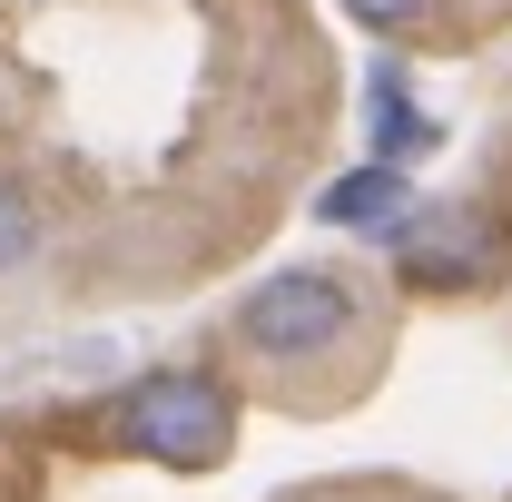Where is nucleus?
Listing matches in <instances>:
<instances>
[{
  "label": "nucleus",
  "instance_id": "obj_1",
  "mask_svg": "<svg viewBox=\"0 0 512 502\" xmlns=\"http://www.w3.org/2000/svg\"><path fill=\"white\" fill-rule=\"evenodd\" d=\"M365 276L355 266H335V256H296V266H266L247 296L227 306V345L266 365V375H306L325 355H345V345H365Z\"/></svg>",
  "mask_w": 512,
  "mask_h": 502
},
{
  "label": "nucleus",
  "instance_id": "obj_7",
  "mask_svg": "<svg viewBox=\"0 0 512 502\" xmlns=\"http://www.w3.org/2000/svg\"><path fill=\"white\" fill-rule=\"evenodd\" d=\"M444 0H345V20L355 30H384V40H404V30H424Z\"/></svg>",
  "mask_w": 512,
  "mask_h": 502
},
{
  "label": "nucleus",
  "instance_id": "obj_2",
  "mask_svg": "<svg viewBox=\"0 0 512 502\" xmlns=\"http://www.w3.org/2000/svg\"><path fill=\"white\" fill-rule=\"evenodd\" d=\"M109 443L158 473H217L237 453V384L207 365H148L109 394Z\"/></svg>",
  "mask_w": 512,
  "mask_h": 502
},
{
  "label": "nucleus",
  "instance_id": "obj_6",
  "mask_svg": "<svg viewBox=\"0 0 512 502\" xmlns=\"http://www.w3.org/2000/svg\"><path fill=\"white\" fill-rule=\"evenodd\" d=\"M30 256H40V217H30L20 188H0V276H20Z\"/></svg>",
  "mask_w": 512,
  "mask_h": 502
},
{
  "label": "nucleus",
  "instance_id": "obj_5",
  "mask_svg": "<svg viewBox=\"0 0 512 502\" xmlns=\"http://www.w3.org/2000/svg\"><path fill=\"white\" fill-rule=\"evenodd\" d=\"M404 207H414V168H394V158H365V168H345L335 188H316L325 227H365V237H384Z\"/></svg>",
  "mask_w": 512,
  "mask_h": 502
},
{
  "label": "nucleus",
  "instance_id": "obj_4",
  "mask_svg": "<svg viewBox=\"0 0 512 502\" xmlns=\"http://www.w3.org/2000/svg\"><path fill=\"white\" fill-rule=\"evenodd\" d=\"M365 128H375V158H394V168H414V158H434V148H444V128L414 109L404 60H375V79H365Z\"/></svg>",
  "mask_w": 512,
  "mask_h": 502
},
{
  "label": "nucleus",
  "instance_id": "obj_3",
  "mask_svg": "<svg viewBox=\"0 0 512 502\" xmlns=\"http://www.w3.org/2000/svg\"><path fill=\"white\" fill-rule=\"evenodd\" d=\"M375 247L394 256V276L414 296H483L512 276V217L483 197H414Z\"/></svg>",
  "mask_w": 512,
  "mask_h": 502
}]
</instances>
